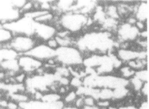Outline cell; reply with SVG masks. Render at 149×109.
Returning <instances> with one entry per match:
<instances>
[{
    "label": "cell",
    "mask_w": 149,
    "mask_h": 109,
    "mask_svg": "<svg viewBox=\"0 0 149 109\" xmlns=\"http://www.w3.org/2000/svg\"><path fill=\"white\" fill-rule=\"evenodd\" d=\"M12 36V33L0 23V45L8 42Z\"/></svg>",
    "instance_id": "16"
},
{
    "label": "cell",
    "mask_w": 149,
    "mask_h": 109,
    "mask_svg": "<svg viewBox=\"0 0 149 109\" xmlns=\"http://www.w3.org/2000/svg\"><path fill=\"white\" fill-rule=\"evenodd\" d=\"M2 96H3V95H2V94H0V98H1Z\"/></svg>",
    "instance_id": "28"
},
{
    "label": "cell",
    "mask_w": 149,
    "mask_h": 109,
    "mask_svg": "<svg viewBox=\"0 0 149 109\" xmlns=\"http://www.w3.org/2000/svg\"><path fill=\"white\" fill-rule=\"evenodd\" d=\"M39 42H40L33 36L14 35L5 45L20 55L27 53Z\"/></svg>",
    "instance_id": "4"
},
{
    "label": "cell",
    "mask_w": 149,
    "mask_h": 109,
    "mask_svg": "<svg viewBox=\"0 0 149 109\" xmlns=\"http://www.w3.org/2000/svg\"><path fill=\"white\" fill-rule=\"evenodd\" d=\"M78 97L75 90H69L62 97V101L65 105H72L71 104H74Z\"/></svg>",
    "instance_id": "17"
},
{
    "label": "cell",
    "mask_w": 149,
    "mask_h": 109,
    "mask_svg": "<svg viewBox=\"0 0 149 109\" xmlns=\"http://www.w3.org/2000/svg\"><path fill=\"white\" fill-rule=\"evenodd\" d=\"M113 99L120 100L126 97L129 92V90H128L127 87H120L113 90Z\"/></svg>",
    "instance_id": "18"
},
{
    "label": "cell",
    "mask_w": 149,
    "mask_h": 109,
    "mask_svg": "<svg viewBox=\"0 0 149 109\" xmlns=\"http://www.w3.org/2000/svg\"><path fill=\"white\" fill-rule=\"evenodd\" d=\"M116 31L117 39L121 43L135 42L139 37L140 31L135 25L130 24L125 22L119 23Z\"/></svg>",
    "instance_id": "6"
},
{
    "label": "cell",
    "mask_w": 149,
    "mask_h": 109,
    "mask_svg": "<svg viewBox=\"0 0 149 109\" xmlns=\"http://www.w3.org/2000/svg\"><path fill=\"white\" fill-rule=\"evenodd\" d=\"M40 100L46 103H52L62 100V96L57 92L49 91L42 94Z\"/></svg>",
    "instance_id": "14"
},
{
    "label": "cell",
    "mask_w": 149,
    "mask_h": 109,
    "mask_svg": "<svg viewBox=\"0 0 149 109\" xmlns=\"http://www.w3.org/2000/svg\"><path fill=\"white\" fill-rule=\"evenodd\" d=\"M57 31L58 29L54 24L34 22L33 37L40 42H45L48 40L55 37Z\"/></svg>",
    "instance_id": "9"
},
{
    "label": "cell",
    "mask_w": 149,
    "mask_h": 109,
    "mask_svg": "<svg viewBox=\"0 0 149 109\" xmlns=\"http://www.w3.org/2000/svg\"><path fill=\"white\" fill-rule=\"evenodd\" d=\"M89 16L76 10H72L57 15L55 26L58 30H66L72 34L78 33L86 27Z\"/></svg>",
    "instance_id": "2"
},
{
    "label": "cell",
    "mask_w": 149,
    "mask_h": 109,
    "mask_svg": "<svg viewBox=\"0 0 149 109\" xmlns=\"http://www.w3.org/2000/svg\"><path fill=\"white\" fill-rule=\"evenodd\" d=\"M133 16L137 21L148 23L149 16V4L148 1H142L134 6Z\"/></svg>",
    "instance_id": "12"
},
{
    "label": "cell",
    "mask_w": 149,
    "mask_h": 109,
    "mask_svg": "<svg viewBox=\"0 0 149 109\" xmlns=\"http://www.w3.org/2000/svg\"><path fill=\"white\" fill-rule=\"evenodd\" d=\"M144 83H145L135 76L129 80V85H131V86L136 91H140Z\"/></svg>",
    "instance_id": "19"
},
{
    "label": "cell",
    "mask_w": 149,
    "mask_h": 109,
    "mask_svg": "<svg viewBox=\"0 0 149 109\" xmlns=\"http://www.w3.org/2000/svg\"><path fill=\"white\" fill-rule=\"evenodd\" d=\"M119 76L127 80H130L132 78L136 73V71L127 65H123L118 69Z\"/></svg>",
    "instance_id": "15"
},
{
    "label": "cell",
    "mask_w": 149,
    "mask_h": 109,
    "mask_svg": "<svg viewBox=\"0 0 149 109\" xmlns=\"http://www.w3.org/2000/svg\"><path fill=\"white\" fill-rule=\"evenodd\" d=\"M5 44L0 45V63L7 59L17 58L19 56L16 52L6 47Z\"/></svg>",
    "instance_id": "13"
},
{
    "label": "cell",
    "mask_w": 149,
    "mask_h": 109,
    "mask_svg": "<svg viewBox=\"0 0 149 109\" xmlns=\"http://www.w3.org/2000/svg\"><path fill=\"white\" fill-rule=\"evenodd\" d=\"M0 70L6 73L8 79L15 76L21 72L18 64L17 58L7 59L1 62L0 63Z\"/></svg>",
    "instance_id": "11"
},
{
    "label": "cell",
    "mask_w": 149,
    "mask_h": 109,
    "mask_svg": "<svg viewBox=\"0 0 149 109\" xmlns=\"http://www.w3.org/2000/svg\"><path fill=\"white\" fill-rule=\"evenodd\" d=\"M139 109H149V106L148 101L144 102L143 103L141 104V106Z\"/></svg>",
    "instance_id": "25"
},
{
    "label": "cell",
    "mask_w": 149,
    "mask_h": 109,
    "mask_svg": "<svg viewBox=\"0 0 149 109\" xmlns=\"http://www.w3.org/2000/svg\"><path fill=\"white\" fill-rule=\"evenodd\" d=\"M26 54L45 63L55 59V50L50 48L45 42H39Z\"/></svg>",
    "instance_id": "10"
},
{
    "label": "cell",
    "mask_w": 149,
    "mask_h": 109,
    "mask_svg": "<svg viewBox=\"0 0 149 109\" xmlns=\"http://www.w3.org/2000/svg\"><path fill=\"white\" fill-rule=\"evenodd\" d=\"M140 92H141V94L145 96L148 97V94H149V84H148V82H146L143 84Z\"/></svg>",
    "instance_id": "23"
},
{
    "label": "cell",
    "mask_w": 149,
    "mask_h": 109,
    "mask_svg": "<svg viewBox=\"0 0 149 109\" xmlns=\"http://www.w3.org/2000/svg\"><path fill=\"white\" fill-rule=\"evenodd\" d=\"M61 109H79L76 108L74 105H65L63 108Z\"/></svg>",
    "instance_id": "27"
},
{
    "label": "cell",
    "mask_w": 149,
    "mask_h": 109,
    "mask_svg": "<svg viewBox=\"0 0 149 109\" xmlns=\"http://www.w3.org/2000/svg\"><path fill=\"white\" fill-rule=\"evenodd\" d=\"M19 109V105L12 101V100H10L9 99V101H8V105H7V107H6V109Z\"/></svg>",
    "instance_id": "24"
},
{
    "label": "cell",
    "mask_w": 149,
    "mask_h": 109,
    "mask_svg": "<svg viewBox=\"0 0 149 109\" xmlns=\"http://www.w3.org/2000/svg\"><path fill=\"white\" fill-rule=\"evenodd\" d=\"M45 44L51 49H54V50H56V49H58L59 47V45L56 41V40L55 39V37L51 38L49 40H48L47 41L45 42Z\"/></svg>",
    "instance_id": "22"
},
{
    "label": "cell",
    "mask_w": 149,
    "mask_h": 109,
    "mask_svg": "<svg viewBox=\"0 0 149 109\" xmlns=\"http://www.w3.org/2000/svg\"><path fill=\"white\" fill-rule=\"evenodd\" d=\"M17 61L20 71L27 76L38 73L44 65L43 62L27 54L19 55Z\"/></svg>",
    "instance_id": "7"
},
{
    "label": "cell",
    "mask_w": 149,
    "mask_h": 109,
    "mask_svg": "<svg viewBox=\"0 0 149 109\" xmlns=\"http://www.w3.org/2000/svg\"><path fill=\"white\" fill-rule=\"evenodd\" d=\"M116 57L123 63H128V62L135 59H148V51L130 48H117L116 49Z\"/></svg>",
    "instance_id": "8"
},
{
    "label": "cell",
    "mask_w": 149,
    "mask_h": 109,
    "mask_svg": "<svg viewBox=\"0 0 149 109\" xmlns=\"http://www.w3.org/2000/svg\"><path fill=\"white\" fill-rule=\"evenodd\" d=\"M97 101L92 97H84V106H93L96 104Z\"/></svg>",
    "instance_id": "21"
},
{
    "label": "cell",
    "mask_w": 149,
    "mask_h": 109,
    "mask_svg": "<svg viewBox=\"0 0 149 109\" xmlns=\"http://www.w3.org/2000/svg\"><path fill=\"white\" fill-rule=\"evenodd\" d=\"M134 76L138 78V79L141 80L143 83L148 82L149 73L148 68L136 71Z\"/></svg>",
    "instance_id": "20"
},
{
    "label": "cell",
    "mask_w": 149,
    "mask_h": 109,
    "mask_svg": "<svg viewBox=\"0 0 149 109\" xmlns=\"http://www.w3.org/2000/svg\"><path fill=\"white\" fill-rule=\"evenodd\" d=\"M81 109H103V108H100L98 106H97L96 105L93 106H84L83 108H82Z\"/></svg>",
    "instance_id": "26"
},
{
    "label": "cell",
    "mask_w": 149,
    "mask_h": 109,
    "mask_svg": "<svg viewBox=\"0 0 149 109\" xmlns=\"http://www.w3.org/2000/svg\"><path fill=\"white\" fill-rule=\"evenodd\" d=\"M74 45L83 54L86 52L89 54H108L114 49L115 41L110 31L93 30L84 34L77 39Z\"/></svg>",
    "instance_id": "1"
},
{
    "label": "cell",
    "mask_w": 149,
    "mask_h": 109,
    "mask_svg": "<svg viewBox=\"0 0 149 109\" xmlns=\"http://www.w3.org/2000/svg\"><path fill=\"white\" fill-rule=\"evenodd\" d=\"M34 22V20L32 19L22 15L17 19L5 23L3 26L13 35H26L33 36Z\"/></svg>",
    "instance_id": "5"
},
{
    "label": "cell",
    "mask_w": 149,
    "mask_h": 109,
    "mask_svg": "<svg viewBox=\"0 0 149 109\" xmlns=\"http://www.w3.org/2000/svg\"><path fill=\"white\" fill-rule=\"evenodd\" d=\"M84 56L75 46L59 47L55 50V60L57 65L69 68L82 65Z\"/></svg>",
    "instance_id": "3"
}]
</instances>
